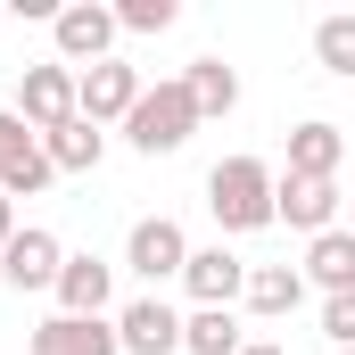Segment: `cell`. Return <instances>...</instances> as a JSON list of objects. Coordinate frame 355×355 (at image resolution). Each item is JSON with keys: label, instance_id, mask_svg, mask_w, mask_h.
<instances>
[{"label": "cell", "instance_id": "6da1fadb", "mask_svg": "<svg viewBox=\"0 0 355 355\" xmlns=\"http://www.w3.org/2000/svg\"><path fill=\"white\" fill-rule=\"evenodd\" d=\"M272 166L265 157H223L215 174H207V215L223 223V232H265L272 223Z\"/></svg>", "mask_w": 355, "mask_h": 355}, {"label": "cell", "instance_id": "7a4b0ae2", "mask_svg": "<svg viewBox=\"0 0 355 355\" xmlns=\"http://www.w3.org/2000/svg\"><path fill=\"white\" fill-rule=\"evenodd\" d=\"M190 132H198V107H190L182 75H174V83H149V91H141V107L124 116V141H132L141 157H174Z\"/></svg>", "mask_w": 355, "mask_h": 355}, {"label": "cell", "instance_id": "3957f363", "mask_svg": "<svg viewBox=\"0 0 355 355\" xmlns=\"http://www.w3.org/2000/svg\"><path fill=\"white\" fill-rule=\"evenodd\" d=\"M141 67H132V58H99V67H83V75H75V116H83V124H124V116H132V107H141Z\"/></svg>", "mask_w": 355, "mask_h": 355}, {"label": "cell", "instance_id": "277c9868", "mask_svg": "<svg viewBox=\"0 0 355 355\" xmlns=\"http://www.w3.org/2000/svg\"><path fill=\"white\" fill-rule=\"evenodd\" d=\"M50 33H58V67H75V75L116 58V8H99V0H67L50 17Z\"/></svg>", "mask_w": 355, "mask_h": 355}, {"label": "cell", "instance_id": "5b68a950", "mask_svg": "<svg viewBox=\"0 0 355 355\" xmlns=\"http://www.w3.org/2000/svg\"><path fill=\"white\" fill-rule=\"evenodd\" d=\"M339 182H306V174H281L272 182V223H289V232H306V240H322V232H339Z\"/></svg>", "mask_w": 355, "mask_h": 355}, {"label": "cell", "instance_id": "8992f818", "mask_svg": "<svg viewBox=\"0 0 355 355\" xmlns=\"http://www.w3.org/2000/svg\"><path fill=\"white\" fill-rule=\"evenodd\" d=\"M124 265L141 272L149 289H157V281H182V265H190L182 223H174V215H141V223H132V240H124Z\"/></svg>", "mask_w": 355, "mask_h": 355}, {"label": "cell", "instance_id": "52a82bcc", "mask_svg": "<svg viewBox=\"0 0 355 355\" xmlns=\"http://www.w3.org/2000/svg\"><path fill=\"white\" fill-rule=\"evenodd\" d=\"M17 116L33 124V132H58V124H75V67H25L17 75Z\"/></svg>", "mask_w": 355, "mask_h": 355}, {"label": "cell", "instance_id": "ba28073f", "mask_svg": "<svg viewBox=\"0 0 355 355\" xmlns=\"http://www.w3.org/2000/svg\"><path fill=\"white\" fill-rule=\"evenodd\" d=\"M58 265H67V248H58V232H42V223H25V232L0 248V281H8V289H58Z\"/></svg>", "mask_w": 355, "mask_h": 355}, {"label": "cell", "instance_id": "9c48e42d", "mask_svg": "<svg viewBox=\"0 0 355 355\" xmlns=\"http://www.w3.org/2000/svg\"><path fill=\"white\" fill-rule=\"evenodd\" d=\"M107 289H116V265H107V257H67V265H58V289H50V297H58V314H83V322H107Z\"/></svg>", "mask_w": 355, "mask_h": 355}, {"label": "cell", "instance_id": "30bf717a", "mask_svg": "<svg viewBox=\"0 0 355 355\" xmlns=\"http://www.w3.org/2000/svg\"><path fill=\"white\" fill-rule=\"evenodd\" d=\"M116 339H124V355H182V314L166 297H132L116 314Z\"/></svg>", "mask_w": 355, "mask_h": 355}, {"label": "cell", "instance_id": "8fae6325", "mask_svg": "<svg viewBox=\"0 0 355 355\" xmlns=\"http://www.w3.org/2000/svg\"><path fill=\"white\" fill-rule=\"evenodd\" d=\"M182 289L198 297V306H232V297H248V265L215 240V248H190V265H182Z\"/></svg>", "mask_w": 355, "mask_h": 355}, {"label": "cell", "instance_id": "7c38bea8", "mask_svg": "<svg viewBox=\"0 0 355 355\" xmlns=\"http://www.w3.org/2000/svg\"><path fill=\"white\" fill-rule=\"evenodd\" d=\"M339 157H347V132H339L331 116H306V124L289 132V166H281V174H306V182H339Z\"/></svg>", "mask_w": 355, "mask_h": 355}, {"label": "cell", "instance_id": "4fadbf2b", "mask_svg": "<svg viewBox=\"0 0 355 355\" xmlns=\"http://www.w3.org/2000/svg\"><path fill=\"white\" fill-rule=\"evenodd\" d=\"M33 355H124V339H116V322L50 314V322H33Z\"/></svg>", "mask_w": 355, "mask_h": 355}, {"label": "cell", "instance_id": "5bb4252c", "mask_svg": "<svg viewBox=\"0 0 355 355\" xmlns=\"http://www.w3.org/2000/svg\"><path fill=\"white\" fill-rule=\"evenodd\" d=\"M306 281L322 289V297H355V232L339 223V232H322V240H306Z\"/></svg>", "mask_w": 355, "mask_h": 355}, {"label": "cell", "instance_id": "9a60e30c", "mask_svg": "<svg viewBox=\"0 0 355 355\" xmlns=\"http://www.w3.org/2000/svg\"><path fill=\"white\" fill-rule=\"evenodd\" d=\"M297 297H306V272L297 265H248V314L281 322V314H297Z\"/></svg>", "mask_w": 355, "mask_h": 355}, {"label": "cell", "instance_id": "2e32d148", "mask_svg": "<svg viewBox=\"0 0 355 355\" xmlns=\"http://www.w3.org/2000/svg\"><path fill=\"white\" fill-rule=\"evenodd\" d=\"M42 157H50L58 174H91V166L107 157V132L75 116V124H58V132H42Z\"/></svg>", "mask_w": 355, "mask_h": 355}, {"label": "cell", "instance_id": "e0dca14e", "mask_svg": "<svg viewBox=\"0 0 355 355\" xmlns=\"http://www.w3.org/2000/svg\"><path fill=\"white\" fill-rule=\"evenodd\" d=\"M182 91H190L198 124H207V116H232V107H240V75H232L223 58H190V75H182Z\"/></svg>", "mask_w": 355, "mask_h": 355}, {"label": "cell", "instance_id": "ac0fdd59", "mask_svg": "<svg viewBox=\"0 0 355 355\" xmlns=\"http://www.w3.org/2000/svg\"><path fill=\"white\" fill-rule=\"evenodd\" d=\"M240 322H232V306H198V314H182V355H240Z\"/></svg>", "mask_w": 355, "mask_h": 355}, {"label": "cell", "instance_id": "d6986e66", "mask_svg": "<svg viewBox=\"0 0 355 355\" xmlns=\"http://www.w3.org/2000/svg\"><path fill=\"white\" fill-rule=\"evenodd\" d=\"M314 58H322V75H339V83H355V17H347V8L314 25Z\"/></svg>", "mask_w": 355, "mask_h": 355}, {"label": "cell", "instance_id": "ffe728a7", "mask_svg": "<svg viewBox=\"0 0 355 355\" xmlns=\"http://www.w3.org/2000/svg\"><path fill=\"white\" fill-rule=\"evenodd\" d=\"M182 17V0H116V33H166Z\"/></svg>", "mask_w": 355, "mask_h": 355}, {"label": "cell", "instance_id": "44dd1931", "mask_svg": "<svg viewBox=\"0 0 355 355\" xmlns=\"http://www.w3.org/2000/svg\"><path fill=\"white\" fill-rule=\"evenodd\" d=\"M50 174H58V166H50V157L33 149L25 166H8V174H0V198H33V190H50Z\"/></svg>", "mask_w": 355, "mask_h": 355}, {"label": "cell", "instance_id": "7402d4cb", "mask_svg": "<svg viewBox=\"0 0 355 355\" xmlns=\"http://www.w3.org/2000/svg\"><path fill=\"white\" fill-rule=\"evenodd\" d=\"M322 339L331 347H355V297H322Z\"/></svg>", "mask_w": 355, "mask_h": 355}, {"label": "cell", "instance_id": "603a6c76", "mask_svg": "<svg viewBox=\"0 0 355 355\" xmlns=\"http://www.w3.org/2000/svg\"><path fill=\"white\" fill-rule=\"evenodd\" d=\"M17 232H25V223H17V198H0V248H8Z\"/></svg>", "mask_w": 355, "mask_h": 355}, {"label": "cell", "instance_id": "cb8c5ba5", "mask_svg": "<svg viewBox=\"0 0 355 355\" xmlns=\"http://www.w3.org/2000/svg\"><path fill=\"white\" fill-rule=\"evenodd\" d=\"M240 355H289V347H272V339H248V347H240Z\"/></svg>", "mask_w": 355, "mask_h": 355}, {"label": "cell", "instance_id": "d4e9b609", "mask_svg": "<svg viewBox=\"0 0 355 355\" xmlns=\"http://www.w3.org/2000/svg\"><path fill=\"white\" fill-rule=\"evenodd\" d=\"M347 232H355V198H347Z\"/></svg>", "mask_w": 355, "mask_h": 355}, {"label": "cell", "instance_id": "484cf974", "mask_svg": "<svg viewBox=\"0 0 355 355\" xmlns=\"http://www.w3.org/2000/svg\"><path fill=\"white\" fill-rule=\"evenodd\" d=\"M339 355H355V347H339Z\"/></svg>", "mask_w": 355, "mask_h": 355}]
</instances>
